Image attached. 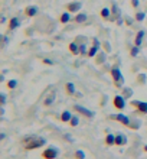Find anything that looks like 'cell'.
Instances as JSON below:
<instances>
[{
	"label": "cell",
	"mask_w": 147,
	"mask_h": 159,
	"mask_svg": "<svg viewBox=\"0 0 147 159\" xmlns=\"http://www.w3.org/2000/svg\"><path fill=\"white\" fill-rule=\"evenodd\" d=\"M0 103H2V106L6 104V94H4V93L0 94Z\"/></svg>",
	"instance_id": "d6a6232c"
},
{
	"label": "cell",
	"mask_w": 147,
	"mask_h": 159,
	"mask_svg": "<svg viewBox=\"0 0 147 159\" xmlns=\"http://www.w3.org/2000/svg\"><path fill=\"white\" fill-rule=\"evenodd\" d=\"M87 15H85V13H78V15H76L75 17H74V20L76 22V23H84L85 20H87Z\"/></svg>",
	"instance_id": "ffe728a7"
},
{
	"label": "cell",
	"mask_w": 147,
	"mask_h": 159,
	"mask_svg": "<svg viewBox=\"0 0 147 159\" xmlns=\"http://www.w3.org/2000/svg\"><path fill=\"white\" fill-rule=\"evenodd\" d=\"M72 109L75 110L76 113L82 114L84 117H88V119L94 117V111H91V110H88V109H85V107H82V106H80V104H75V106H72Z\"/></svg>",
	"instance_id": "8992f818"
},
{
	"label": "cell",
	"mask_w": 147,
	"mask_h": 159,
	"mask_svg": "<svg viewBox=\"0 0 147 159\" xmlns=\"http://www.w3.org/2000/svg\"><path fill=\"white\" fill-rule=\"evenodd\" d=\"M38 12H39L38 6H28V7L25 9V16L26 17H35L38 15Z\"/></svg>",
	"instance_id": "30bf717a"
},
{
	"label": "cell",
	"mask_w": 147,
	"mask_h": 159,
	"mask_svg": "<svg viewBox=\"0 0 147 159\" xmlns=\"http://www.w3.org/2000/svg\"><path fill=\"white\" fill-rule=\"evenodd\" d=\"M98 49H100L98 46H94V45H93V46H91V48L88 49V54H87V57H89V58H93V57H97Z\"/></svg>",
	"instance_id": "7402d4cb"
},
{
	"label": "cell",
	"mask_w": 147,
	"mask_h": 159,
	"mask_svg": "<svg viewBox=\"0 0 147 159\" xmlns=\"http://www.w3.org/2000/svg\"><path fill=\"white\" fill-rule=\"evenodd\" d=\"M65 93H67L68 96H74V94H75V84L74 83L65 84Z\"/></svg>",
	"instance_id": "2e32d148"
},
{
	"label": "cell",
	"mask_w": 147,
	"mask_h": 159,
	"mask_svg": "<svg viewBox=\"0 0 147 159\" xmlns=\"http://www.w3.org/2000/svg\"><path fill=\"white\" fill-rule=\"evenodd\" d=\"M113 106L115 110H124V107H126V98L123 96H115L113 98Z\"/></svg>",
	"instance_id": "52a82bcc"
},
{
	"label": "cell",
	"mask_w": 147,
	"mask_h": 159,
	"mask_svg": "<svg viewBox=\"0 0 147 159\" xmlns=\"http://www.w3.org/2000/svg\"><path fill=\"white\" fill-rule=\"evenodd\" d=\"M139 4H140V2H139V0H131V6H133V7H134V9H137V7H139Z\"/></svg>",
	"instance_id": "836d02e7"
},
{
	"label": "cell",
	"mask_w": 147,
	"mask_h": 159,
	"mask_svg": "<svg viewBox=\"0 0 147 159\" xmlns=\"http://www.w3.org/2000/svg\"><path fill=\"white\" fill-rule=\"evenodd\" d=\"M68 49H69V52L72 55H78L80 54V43L78 42H71L69 46H68Z\"/></svg>",
	"instance_id": "4fadbf2b"
},
{
	"label": "cell",
	"mask_w": 147,
	"mask_h": 159,
	"mask_svg": "<svg viewBox=\"0 0 147 159\" xmlns=\"http://www.w3.org/2000/svg\"><path fill=\"white\" fill-rule=\"evenodd\" d=\"M139 52H140V46H137V45H134L130 49V55H131V57H137V55H139Z\"/></svg>",
	"instance_id": "4316f807"
},
{
	"label": "cell",
	"mask_w": 147,
	"mask_h": 159,
	"mask_svg": "<svg viewBox=\"0 0 147 159\" xmlns=\"http://www.w3.org/2000/svg\"><path fill=\"white\" fill-rule=\"evenodd\" d=\"M55 98H56V91H55V90H52V91H50L49 94L46 96V98L43 100V106H46V107L52 106V104H54V101H55Z\"/></svg>",
	"instance_id": "9c48e42d"
},
{
	"label": "cell",
	"mask_w": 147,
	"mask_h": 159,
	"mask_svg": "<svg viewBox=\"0 0 147 159\" xmlns=\"http://www.w3.org/2000/svg\"><path fill=\"white\" fill-rule=\"evenodd\" d=\"M133 22H134V20H133L131 17H128V16H127L126 19H124V23H126L127 26H131V25H133Z\"/></svg>",
	"instance_id": "1f68e13d"
},
{
	"label": "cell",
	"mask_w": 147,
	"mask_h": 159,
	"mask_svg": "<svg viewBox=\"0 0 147 159\" xmlns=\"http://www.w3.org/2000/svg\"><path fill=\"white\" fill-rule=\"evenodd\" d=\"M121 90H123V94H121V96L124 97V98H131V96H133V90H131V88L123 87Z\"/></svg>",
	"instance_id": "44dd1931"
},
{
	"label": "cell",
	"mask_w": 147,
	"mask_h": 159,
	"mask_svg": "<svg viewBox=\"0 0 147 159\" xmlns=\"http://www.w3.org/2000/svg\"><path fill=\"white\" fill-rule=\"evenodd\" d=\"M100 16L102 17V19H105V20H110V19H111V10H110L108 7H104V9H101V12H100Z\"/></svg>",
	"instance_id": "e0dca14e"
},
{
	"label": "cell",
	"mask_w": 147,
	"mask_h": 159,
	"mask_svg": "<svg viewBox=\"0 0 147 159\" xmlns=\"http://www.w3.org/2000/svg\"><path fill=\"white\" fill-rule=\"evenodd\" d=\"M80 54L81 55H87V54H88V49H87L85 43H80Z\"/></svg>",
	"instance_id": "f1b7e54d"
},
{
	"label": "cell",
	"mask_w": 147,
	"mask_h": 159,
	"mask_svg": "<svg viewBox=\"0 0 147 159\" xmlns=\"http://www.w3.org/2000/svg\"><path fill=\"white\" fill-rule=\"evenodd\" d=\"M110 120H115L118 121V123H121L123 126H127L128 129L131 130H139L140 127H141V121L140 120H136V119H130L128 116H126V114H111V116H108Z\"/></svg>",
	"instance_id": "7a4b0ae2"
},
{
	"label": "cell",
	"mask_w": 147,
	"mask_h": 159,
	"mask_svg": "<svg viewBox=\"0 0 147 159\" xmlns=\"http://www.w3.org/2000/svg\"><path fill=\"white\" fill-rule=\"evenodd\" d=\"M81 7H82L81 2H71V3H68L67 6H65L67 12H69V13H78L81 10Z\"/></svg>",
	"instance_id": "ba28073f"
},
{
	"label": "cell",
	"mask_w": 147,
	"mask_h": 159,
	"mask_svg": "<svg viewBox=\"0 0 147 159\" xmlns=\"http://www.w3.org/2000/svg\"><path fill=\"white\" fill-rule=\"evenodd\" d=\"M59 155V149L55 146H48L45 151L42 152V158L43 159H55Z\"/></svg>",
	"instance_id": "277c9868"
},
{
	"label": "cell",
	"mask_w": 147,
	"mask_h": 159,
	"mask_svg": "<svg viewBox=\"0 0 147 159\" xmlns=\"http://www.w3.org/2000/svg\"><path fill=\"white\" fill-rule=\"evenodd\" d=\"M42 62L43 64H46V65H54V61H50V59H46V58H45V59H42Z\"/></svg>",
	"instance_id": "e575fe53"
},
{
	"label": "cell",
	"mask_w": 147,
	"mask_h": 159,
	"mask_svg": "<svg viewBox=\"0 0 147 159\" xmlns=\"http://www.w3.org/2000/svg\"><path fill=\"white\" fill-rule=\"evenodd\" d=\"M19 26H20V19H19V17H12V19L9 20L7 29L9 30H15V29H17Z\"/></svg>",
	"instance_id": "7c38bea8"
},
{
	"label": "cell",
	"mask_w": 147,
	"mask_h": 159,
	"mask_svg": "<svg viewBox=\"0 0 147 159\" xmlns=\"http://www.w3.org/2000/svg\"><path fill=\"white\" fill-rule=\"evenodd\" d=\"M144 35H146V32H144V30H139V32H137V35H136V38H134V45L140 46L141 43H143Z\"/></svg>",
	"instance_id": "5bb4252c"
},
{
	"label": "cell",
	"mask_w": 147,
	"mask_h": 159,
	"mask_svg": "<svg viewBox=\"0 0 147 159\" xmlns=\"http://www.w3.org/2000/svg\"><path fill=\"white\" fill-rule=\"evenodd\" d=\"M110 74H111V78H113V83H114V85H115V88L124 87V77H123L121 71H120V68H118L117 65H114V67L111 68Z\"/></svg>",
	"instance_id": "3957f363"
},
{
	"label": "cell",
	"mask_w": 147,
	"mask_h": 159,
	"mask_svg": "<svg viewBox=\"0 0 147 159\" xmlns=\"http://www.w3.org/2000/svg\"><path fill=\"white\" fill-rule=\"evenodd\" d=\"M80 125V117L78 116H72V119L69 120V126L71 127H75V126Z\"/></svg>",
	"instance_id": "cb8c5ba5"
},
{
	"label": "cell",
	"mask_w": 147,
	"mask_h": 159,
	"mask_svg": "<svg viewBox=\"0 0 147 159\" xmlns=\"http://www.w3.org/2000/svg\"><path fill=\"white\" fill-rule=\"evenodd\" d=\"M104 61H105V54H102V52H101V54L97 57V59H95V62H97V64H102Z\"/></svg>",
	"instance_id": "f546056e"
},
{
	"label": "cell",
	"mask_w": 147,
	"mask_h": 159,
	"mask_svg": "<svg viewBox=\"0 0 147 159\" xmlns=\"http://www.w3.org/2000/svg\"><path fill=\"white\" fill-rule=\"evenodd\" d=\"M69 20H71V13H69V12H65V13H62V15L59 16V22H61V23H63V25H65V23H68Z\"/></svg>",
	"instance_id": "d6986e66"
},
{
	"label": "cell",
	"mask_w": 147,
	"mask_h": 159,
	"mask_svg": "<svg viewBox=\"0 0 147 159\" xmlns=\"http://www.w3.org/2000/svg\"><path fill=\"white\" fill-rule=\"evenodd\" d=\"M74 159H85L84 151H76L75 153H74Z\"/></svg>",
	"instance_id": "83f0119b"
},
{
	"label": "cell",
	"mask_w": 147,
	"mask_h": 159,
	"mask_svg": "<svg viewBox=\"0 0 147 159\" xmlns=\"http://www.w3.org/2000/svg\"><path fill=\"white\" fill-rule=\"evenodd\" d=\"M111 13H113L114 16H120V10H118L117 4H113V7H111Z\"/></svg>",
	"instance_id": "4dcf8cb0"
},
{
	"label": "cell",
	"mask_w": 147,
	"mask_h": 159,
	"mask_svg": "<svg viewBox=\"0 0 147 159\" xmlns=\"http://www.w3.org/2000/svg\"><path fill=\"white\" fill-rule=\"evenodd\" d=\"M105 145H107V146H113V145H115V134H113V133L107 134V136H105Z\"/></svg>",
	"instance_id": "ac0fdd59"
},
{
	"label": "cell",
	"mask_w": 147,
	"mask_h": 159,
	"mask_svg": "<svg viewBox=\"0 0 147 159\" xmlns=\"http://www.w3.org/2000/svg\"><path fill=\"white\" fill-rule=\"evenodd\" d=\"M127 145V136L123 133L115 134V146H124Z\"/></svg>",
	"instance_id": "8fae6325"
},
{
	"label": "cell",
	"mask_w": 147,
	"mask_h": 159,
	"mask_svg": "<svg viewBox=\"0 0 147 159\" xmlns=\"http://www.w3.org/2000/svg\"><path fill=\"white\" fill-rule=\"evenodd\" d=\"M144 17H146L144 12H137V13L134 15V20H136V22H143Z\"/></svg>",
	"instance_id": "603a6c76"
},
{
	"label": "cell",
	"mask_w": 147,
	"mask_h": 159,
	"mask_svg": "<svg viewBox=\"0 0 147 159\" xmlns=\"http://www.w3.org/2000/svg\"><path fill=\"white\" fill-rule=\"evenodd\" d=\"M46 145V139L43 136H38V134H28L25 138H22V146L26 151H33V149H39Z\"/></svg>",
	"instance_id": "6da1fadb"
},
{
	"label": "cell",
	"mask_w": 147,
	"mask_h": 159,
	"mask_svg": "<svg viewBox=\"0 0 147 159\" xmlns=\"http://www.w3.org/2000/svg\"><path fill=\"white\" fill-rule=\"evenodd\" d=\"M136 81H137L140 85H144V84H146V74H139L137 78H136Z\"/></svg>",
	"instance_id": "d4e9b609"
},
{
	"label": "cell",
	"mask_w": 147,
	"mask_h": 159,
	"mask_svg": "<svg viewBox=\"0 0 147 159\" xmlns=\"http://www.w3.org/2000/svg\"><path fill=\"white\" fill-rule=\"evenodd\" d=\"M17 85V81L16 80H9L7 83H6V87L9 88V90H13V88H16Z\"/></svg>",
	"instance_id": "484cf974"
},
{
	"label": "cell",
	"mask_w": 147,
	"mask_h": 159,
	"mask_svg": "<svg viewBox=\"0 0 147 159\" xmlns=\"http://www.w3.org/2000/svg\"><path fill=\"white\" fill-rule=\"evenodd\" d=\"M7 42H9V38L4 35V36H3V45H7Z\"/></svg>",
	"instance_id": "8d00e7d4"
},
{
	"label": "cell",
	"mask_w": 147,
	"mask_h": 159,
	"mask_svg": "<svg viewBox=\"0 0 147 159\" xmlns=\"http://www.w3.org/2000/svg\"><path fill=\"white\" fill-rule=\"evenodd\" d=\"M130 104L136 109V113H139V114H147V103H146V101L133 100Z\"/></svg>",
	"instance_id": "5b68a950"
},
{
	"label": "cell",
	"mask_w": 147,
	"mask_h": 159,
	"mask_svg": "<svg viewBox=\"0 0 147 159\" xmlns=\"http://www.w3.org/2000/svg\"><path fill=\"white\" fill-rule=\"evenodd\" d=\"M144 152H147V145H146V146H144Z\"/></svg>",
	"instance_id": "f35d334b"
},
{
	"label": "cell",
	"mask_w": 147,
	"mask_h": 159,
	"mask_svg": "<svg viewBox=\"0 0 147 159\" xmlns=\"http://www.w3.org/2000/svg\"><path fill=\"white\" fill-rule=\"evenodd\" d=\"M61 121H63V123H69V120L72 119V114H71V111L69 110H63L62 111V114H61Z\"/></svg>",
	"instance_id": "9a60e30c"
},
{
	"label": "cell",
	"mask_w": 147,
	"mask_h": 159,
	"mask_svg": "<svg viewBox=\"0 0 147 159\" xmlns=\"http://www.w3.org/2000/svg\"><path fill=\"white\" fill-rule=\"evenodd\" d=\"M93 45H94V46H98V48H100V42H98V39H97V38H94V39H93Z\"/></svg>",
	"instance_id": "d590c367"
},
{
	"label": "cell",
	"mask_w": 147,
	"mask_h": 159,
	"mask_svg": "<svg viewBox=\"0 0 147 159\" xmlns=\"http://www.w3.org/2000/svg\"><path fill=\"white\" fill-rule=\"evenodd\" d=\"M4 22H6V17L2 16V19H0V23H4Z\"/></svg>",
	"instance_id": "74e56055"
}]
</instances>
